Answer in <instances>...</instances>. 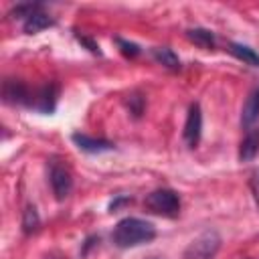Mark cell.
<instances>
[{
  "label": "cell",
  "mask_w": 259,
  "mask_h": 259,
  "mask_svg": "<svg viewBox=\"0 0 259 259\" xmlns=\"http://www.w3.org/2000/svg\"><path fill=\"white\" fill-rule=\"evenodd\" d=\"M49 184L57 200H65L73 190V176L71 170L61 164L59 160H49Z\"/></svg>",
  "instance_id": "4"
},
{
  "label": "cell",
  "mask_w": 259,
  "mask_h": 259,
  "mask_svg": "<svg viewBox=\"0 0 259 259\" xmlns=\"http://www.w3.org/2000/svg\"><path fill=\"white\" fill-rule=\"evenodd\" d=\"M113 40H115L119 53H121L125 59H136V57H140V53H142L140 45H136V42H132V40H125V38H121V36H115Z\"/></svg>",
  "instance_id": "16"
},
{
  "label": "cell",
  "mask_w": 259,
  "mask_h": 259,
  "mask_svg": "<svg viewBox=\"0 0 259 259\" xmlns=\"http://www.w3.org/2000/svg\"><path fill=\"white\" fill-rule=\"evenodd\" d=\"M146 210L164 217V219H176L180 214V196L172 188H156L144 198Z\"/></svg>",
  "instance_id": "2"
},
{
  "label": "cell",
  "mask_w": 259,
  "mask_h": 259,
  "mask_svg": "<svg viewBox=\"0 0 259 259\" xmlns=\"http://www.w3.org/2000/svg\"><path fill=\"white\" fill-rule=\"evenodd\" d=\"M130 99H127V107H130V113L134 115V117H140L142 113H144V105H146V99L140 95V93H132V95H127Z\"/></svg>",
  "instance_id": "17"
},
{
  "label": "cell",
  "mask_w": 259,
  "mask_h": 259,
  "mask_svg": "<svg viewBox=\"0 0 259 259\" xmlns=\"http://www.w3.org/2000/svg\"><path fill=\"white\" fill-rule=\"evenodd\" d=\"M53 24H55V20H53V18L42 10V6H40V8H36L28 18L22 20V30H24L26 34H36V32H40V30L53 26Z\"/></svg>",
  "instance_id": "10"
},
{
  "label": "cell",
  "mask_w": 259,
  "mask_h": 259,
  "mask_svg": "<svg viewBox=\"0 0 259 259\" xmlns=\"http://www.w3.org/2000/svg\"><path fill=\"white\" fill-rule=\"evenodd\" d=\"M22 233L24 235H32L40 229V214L36 210L34 204H26L24 210H22Z\"/></svg>",
  "instance_id": "15"
},
{
  "label": "cell",
  "mask_w": 259,
  "mask_h": 259,
  "mask_svg": "<svg viewBox=\"0 0 259 259\" xmlns=\"http://www.w3.org/2000/svg\"><path fill=\"white\" fill-rule=\"evenodd\" d=\"M75 36H77V40H79V42H81V45H83L87 51H91L93 55H101V51H99V45H97L93 38H89V36H85V34H79V32H77Z\"/></svg>",
  "instance_id": "18"
},
{
  "label": "cell",
  "mask_w": 259,
  "mask_h": 259,
  "mask_svg": "<svg viewBox=\"0 0 259 259\" xmlns=\"http://www.w3.org/2000/svg\"><path fill=\"white\" fill-rule=\"evenodd\" d=\"M202 136V109L200 103H190L188 113H186V121H184V130H182V138L186 142L188 148H196Z\"/></svg>",
  "instance_id": "5"
},
{
  "label": "cell",
  "mask_w": 259,
  "mask_h": 259,
  "mask_svg": "<svg viewBox=\"0 0 259 259\" xmlns=\"http://www.w3.org/2000/svg\"><path fill=\"white\" fill-rule=\"evenodd\" d=\"M259 154V127H251L245 132V138L239 146V160L249 162Z\"/></svg>",
  "instance_id": "11"
},
{
  "label": "cell",
  "mask_w": 259,
  "mask_h": 259,
  "mask_svg": "<svg viewBox=\"0 0 259 259\" xmlns=\"http://www.w3.org/2000/svg\"><path fill=\"white\" fill-rule=\"evenodd\" d=\"M97 243H99V237H97V235H91V237H87V239H85V245H83V251H81V255L85 257V255L89 253V249H91V247H95Z\"/></svg>",
  "instance_id": "21"
},
{
  "label": "cell",
  "mask_w": 259,
  "mask_h": 259,
  "mask_svg": "<svg viewBox=\"0 0 259 259\" xmlns=\"http://www.w3.org/2000/svg\"><path fill=\"white\" fill-rule=\"evenodd\" d=\"M156 239V227L150 221L138 219V217H125L117 221V225L111 231V241L119 249H132L146 243H152Z\"/></svg>",
  "instance_id": "1"
},
{
  "label": "cell",
  "mask_w": 259,
  "mask_h": 259,
  "mask_svg": "<svg viewBox=\"0 0 259 259\" xmlns=\"http://www.w3.org/2000/svg\"><path fill=\"white\" fill-rule=\"evenodd\" d=\"M229 53H231L235 59L243 61L245 65H251V67L259 69V53H257L255 49H251V47H247V45H243V42H231V45H229Z\"/></svg>",
  "instance_id": "14"
},
{
  "label": "cell",
  "mask_w": 259,
  "mask_h": 259,
  "mask_svg": "<svg viewBox=\"0 0 259 259\" xmlns=\"http://www.w3.org/2000/svg\"><path fill=\"white\" fill-rule=\"evenodd\" d=\"M186 38H188L190 42H194L196 47L204 49V51H212V49H214V42H217L214 32L208 30V28H200V26L188 28V30H186Z\"/></svg>",
  "instance_id": "12"
},
{
  "label": "cell",
  "mask_w": 259,
  "mask_h": 259,
  "mask_svg": "<svg viewBox=\"0 0 259 259\" xmlns=\"http://www.w3.org/2000/svg\"><path fill=\"white\" fill-rule=\"evenodd\" d=\"M249 186H251V194H253V200L259 208V168L251 174V180H249Z\"/></svg>",
  "instance_id": "19"
},
{
  "label": "cell",
  "mask_w": 259,
  "mask_h": 259,
  "mask_svg": "<svg viewBox=\"0 0 259 259\" xmlns=\"http://www.w3.org/2000/svg\"><path fill=\"white\" fill-rule=\"evenodd\" d=\"M59 97V85L57 83H47L40 89H36L30 97V107L40 111V113H53Z\"/></svg>",
  "instance_id": "6"
},
{
  "label": "cell",
  "mask_w": 259,
  "mask_h": 259,
  "mask_svg": "<svg viewBox=\"0 0 259 259\" xmlns=\"http://www.w3.org/2000/svg\"><path fill=\"white\" fill-rule=\"evenodd\" d=\"M30 91L20 79H6L2 85V99L10 105H28L30 107Z\"/></svg>",
  "instance_id": "7"
},
{
  "label": "cell",
  "mask_w": 259,
  "mask_h": 259,
  "mask_svg": "<svg viewBox=\"0 0 259 259\" xmlns=\"http://www.w3.org/2000/svg\"><path fill=\"white\" fill-rule=\"evenodd\" d=\"M71 140L79 150H83L87 154H103V152H111L115 148V144L109 142V140L93 138V136H87V134H81V132H75L71 136Z\"/></svg>",
  "instance_id": "8"
},
{
  "label": "cell",
  "mask_w": 259,
  "mask_h": 259,
  "mask_svg": "<svg viewBox=\"0 0 259 259\" xmlns=\"http://www.w3.org/2000/svg\"><path fill=\"white\" fill-rule=\"evenodd\" d=\"M257 119H259V87H255L247 95V99L243 103V109H241V125L245 130H251Z\"/></svg>",
  "instance_id": "9"
},
{
  "label": "cell",
  "mask_w": 259,
  "mask_h": 259,
  "mask_svg": "<svg viewBox=\"0 0 259 259\" xmlns=\"http://www.w3.org/2000/svg\"><path fill=\"white\" fill-rule=\"evenodd\" d=\"M221 249V235L214 229L202 231L184 249V259H212Z\"/></svg>",
  "instance_id": "3"
},
{
  "label": "cell",
  "mask_w": 259,
  "mask_h": 259,
  "mask_svg": "<svg viewBox=\"0 0 259 259\" xmlns=\"http://www.w3.org/2000/svg\"><path fill=\"white\" fill-rule=\"evenodd\" d=\"M150 53H152L154 61L158 65H162L164 69H168V71H178L180 69V59L170 47H154Z\"/></svg>",
  "instance_id": "13"
},
{
  "label": "cell",
  "mask_w": 259,
  "mask_h": 259,
  "mask_svg": "<svg viewBox=\"0 0 259 259\" xmlns=\"http://www.w3.org/2000/svg\"><path fill=\"white\" fill-rule=\"evenodd\" d=\"M132 200H134L132 196H115V198L109 202V212H117L123 204H130Z\"/></svg>",
  "instance_id": "20"
}]
</instances>
